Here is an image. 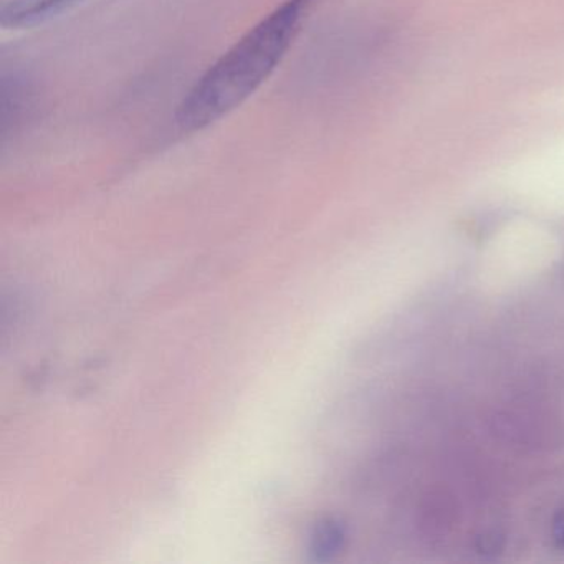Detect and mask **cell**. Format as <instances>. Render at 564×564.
Listing matches in <instances>:
<instances>
[{
  "label": "cell",
  "instance_id": "cell-1",
  "mask_svg": "<svg viewBox=\"0 0 564 564\" xmlns=\"http://www.w3.org/2000/svg\"><path fill=\"white\" fill-rule=\"evenodd\" d=\"M313 0H285L226 52L194 87L176 111L186 133L200 131L249 100L285 57Z\"/></svg>",
  "mask_w": 564,
  "mask_h": 564
},
{
  "label": "cell",
  "instance_id": "cell-2",
  "mask_svg": "<svg viewBox=\"0 0 564 564\" xmlns=\"http://www.w3.org/2000/svg\"><path fill=\"white\" fill-rule=\"evenodd\" d=\"M74 0H4L0 24L4 29H24L51 18Z\"/></svg>",
  "mask_w": 564,
  "mask_h": 564
}]
</instances>
